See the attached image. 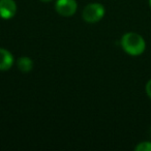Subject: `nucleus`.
Instances as JSON below:
<instances>
[{"instance_id": "1a4fd4ad", "label": "nucleus", "mask_w": 151, "mask_h": 151, "mask_svg": "<svg viewBox=\"0 0 151 151\" xmlns=\"http://www.w3.org/2000/svg\"><path fill=\"white\" fill-rule=\"evenodd\" d=\"M40 2H44V3H48V2H51L52 0H40Z\"/></svg>"}, {"instance_id": "0eeeda50", "label": "nucleus", "mask_w": 151, "mask_h": 151, "mask_svg": "<svg viewBox=\"0 0 151 151\" xmlns=\"http://www.w3.org/2000/svg\"><path fill=\"white\" fill-rule=\"evenodd\" d=\"M136 151H151V141H143L140 142L136 147Z\"/></svg>"}, {"instance_id": "f257e3e1", "label": "nucleus", "mask_w": 151, "mask_h": 151, "mask_svg": "<svg viewBox=\"0 0 151 151\" xmlns=\"http://www.w3.org/2000/svg\"><path fill=\"white\" fill-rule=\"evenodd\" d=\"M120 46L126 54L130 56H140L146 50V42L141 34L137 32H126L120 40Z\"/></svg>"}, {"instance_id": "f03ea898", "label": "nucleus", "mask_w": 151, "mask_h": 151, "mask_svg": "<svg viewBox=\"0 0 151 151\" xmlns=\"http://www.w3.org/2000/svg\"><path fill=\"white\" fill-rule=\"evenodd\" d=\"M106 9L101 3L94 2L87 4L82 13L83 20L87 23H97L104 18Z\"/></svg>"}, {"instance_id": "9d476101", "label": "nucleus", "mask_w": 151, "mask_h": 151, "mask_svg": "<svg viewBox=\"0 0 151 151\" xmlns=\"http://www.w3.org/2000/svg\"><path fill=\"white\" fill-rule=\"evenodd\" d=\"M148 2H149V6H150V9H151V0H148Z\"/></svg>"}, {"instance_id": "39448f33", "label": "nucleus", "mask_w": 151, "mask_h": 151, "mask_svg": "<svg viewBox=\"0 0 151 151\" xmlns=\"http://www.w3.org/2000/svg\"><path fill=\"white\" fill-rule=\"evenodd\" d=\"M15 59L14 56L9 50L0 48V70L5 71L12 68L14 65Z\"/></svg>"}, {"instance_id": "7ed1b4c3", "label": "nucleus", "mask_w": 151, "mask_h": 151, "mask_svg": "<svg viewBox=\"0 0 151 151\" xmlns=\"http://www.w3.org/2000/svg\"><path fill=\"white\" fill-rule=\"evenodd\" d=\"M78 9L76 0H57L55 2V11L62 17H71Z\"/></svg>"}, {"instance_id": "423d86ee", "label": "nucleus", "mask_w": 151, "mask_h": 151, "mask_svg": "<svg viewBox=\"0 0 151 151\" xmlns=\"http://www.w3.org/2000/svg\"><path fill=\"white\" fill-rule=\"evenodd\" d=\"M17 66L22 73H29L33 68V61L30 57L23 56L17 60Z\"/></svg>"}, {"instance_id": "6e6552de", "label": "nucleus", "mask_w": 151, "mask_h": 151, "mask_svg": "<svg viewBox=\"0 0 151 151\" xmlns=\"http://www.w3.org/2000/svg\"><path fill=\"white\" fill-rule=\"evenodd\" d=\"M145 90H146V93L148 95V97L151 99V79L146 83V86H145Z\"/></svg>"}, {"instance_id": "20e7f679", "label": "nucleus", "mask_w": 151, "mask_h": 151, "mask_svg": "<svg viewBox=\"0 0 151 151\" xmlns=\"http://www.w3.org/2000/svg\"><path fill=\"white\" fill-rule=\"evenodd\" d=\"M17 14V3L15 0H0V18L11 20Z\"/></svg>"}]
</instances>
